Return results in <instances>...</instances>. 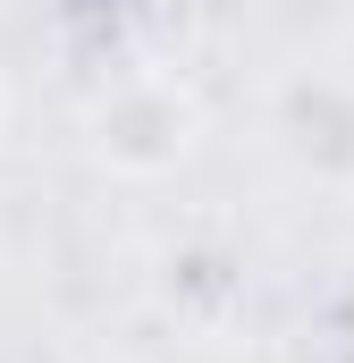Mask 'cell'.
Returning <instances> with one entry per match:
<instances>
[{
  "label": "cell",
  "mask_w": 354,
  "mask_h": 363,
  "mask_svg": "<svg viewBox=\"0 0 354 363\" xmlns=\"http://www.w3.org/2000/svg\"><path fill=\"white\" fill-rule=\"evenodd\" d=\"M93 135V161L101 169H118V178H169L194 161V144H202V101L161 77V68H144V77H118V85L93 101L85 118Z\"/></svg>",
  "instance_id": "6da1fadb"
},
{
  "label": "cell",
  "mask_w": 354,
  "mask_h": 363,
  "mask_svg": "<svg viewBox=\"0 0 354 363\" xmlns=\"http://www.w3.org/2000/svg\"><path fill=\"white\" fill-rule=\"evenodd\" d=\"M0 118H8V93H0Z\"/></svg>",
  "instance_id": "7a4b0ae2"
}]
</instances>
